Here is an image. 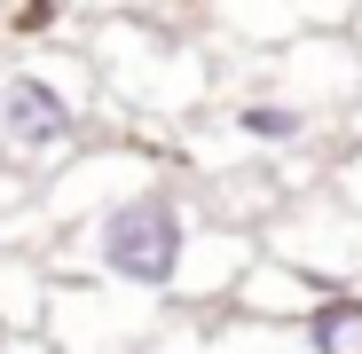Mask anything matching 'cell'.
Wrapping results in <instances>:
<instances>
[{"mask_svg": "<svg viewBox=\"0 0 362 354\" xmlns=\"http://www.w3.org/2000/svg\"><path fill=\"white\" fill-rule=\"evenodd\" d=\"M16 24H24V32H47V24H55V0H24Z\"/></svg>", "mask_w": 362, "mask_h": 354, "instance_id": "cell-5", "label": "cell"}, {"mask_svg": "<svg viewBox=\"0 0 362 354\" xmlns=\"http://www.w3.org/2000/svg\"><path fill=\"white\" fill-rule=\"evenodd\" d=\"M181 244H189V228H181L173 197H127L103 213V268L134 291H165L181 276Z\"/></svg>", "mask_w": 362, "mask_h": 354, "instance_id": "cell-1", "label": "cell"}, {"mask_svg": "<svg viewBox=\"0 0 362 354\" xmlns=\"http://www.w3.org/2000/svg\"><path fill=\"white\" fill-rule=\"evenodd\" d=\"M236 126H245L252 142H291L299 126H308V118H299V110H284V102H252L245 118H236Z\"/></svg>", "mask_w": 362, "mask_h": 354, "instance_id": "cell-3", "label": "cell"}, {"mask_svg": "<svg viewBox=\"0 0 362 354\" xmlns=\"http://www.w3.org/2000/svg\"><path fill=\"white\" fill-rule=\"evenodd\" d=\"M0 142L24 150V158H47L71 142V102L55 95L47 79H8L0 87Z\"/></svg>", "mask_w": 362, "mask_h": 354, "instance_id": "cell-2", "label": "cell"}, {"mask_svg": "<svg viewBox=\"0 0 362 354\" xmlns=\"http://www.w3.org/2000/svg\"><path fill=\"white\" fill-rule=\"evenodd\" d=\"M354 323H362V307H323V315L308 323V338H315L323 354H346V346H354Z\"/></svg>", "mask_w": 362, "mask_h": 354, "instance_id": "cell-4", "label": "cell"}]
</instances>
